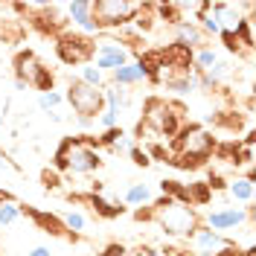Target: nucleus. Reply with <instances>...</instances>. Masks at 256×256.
<instances>
[{
  "mask_svg": "<svg viewBox=\"0 0 256 256\" xmlns=\"http://www.w3.org/2000/svg\"><path fill=\"white\" fill-rule=\"evenodd\" d=\"M96 120H99V126L105 128V131H111V128H120V116H116V114H111V111H102L99 116H96Z\"/></svg>",
  "mask_w": 256,
  "mask_h": 256,
  "instance_id": "obj_26",
  "label": "nucleus"
},
{
  "mask_svg": "<svg viewBox=\"0 0 256 256\" xmlns=\"http://www.w3.org/2000/svg\"><path fill=\"white\" fill-rule=\"evenodd\" d=\"M58 218H62V224L67 227V233H70L73 239H79L82 233H84V227H88V218L82 216L79 210H67V212H62Z\"/></svg>",
  "mask_w": 256,
  "mask_h": 256,
  "instance_id": "obj_21",
  "label": "nucleus"
},
{
  "mask_svg": "<svg viewBox=\"0 0 256 256\" xmlns=\"http://www.w3.org/2000/svg\"><path fill=\"white\" fill-rule=\"evenodd\" d=\"M137 143V140H134V137H128V134H122V137H120V140H116V143L111 146L114 152H116V154H128V152H131V146Z\"/></svg>",
  "mask_w": 256,
  "mask_h": 256,
  "instance_id": "obj_27",
  "label": "nucleus"
},
{
  "mask_svg": "<svg viewBox=\"0 0 256 256\" xmlns=\"http://www.w3.org/2000/svg\"><path fill=\"white\" fill-rule=\"evenodd\" d=\"M218 256H254V248H248V250H239V248H227L224 254Z\"/></svg>",
  "mask_w": 256,
  "mask_h": 256,
  "instance_id": "obj_31",
  "label": "nucleus"
},
{
  "mask_svg": "<svg viewBox=\"0 0 256 256\" xmlns=\"http://www.w3.org/2000/svg\"><path fill=\"white\" fill-rule=\"evenodd\" d=\"M216 152V137L210 134L204 126H180L175 137H172V146H169V160L178 169H198L204 166Z\"/></svg>",
  "mask_w": 256,
  "mask_h": 256,
  "instance_id": "obj_1",
  "label": "nucleus"
},
{
  "mask_svg": "<svg viewBox=\"0 0 256 256\" xmlns=\"http://www.w3.org/2000/svg\"><path fill=\"white\" fill-rule=\"evenodd\" d=\"M64 102L73 108V114L79 116L82 122H90L99 114L105 111V99H102V90L99 88H90L79 79H70L67 84V94H64Z\"/></svg>",
  "mask_w": 256,
  "mask_h": 256,
  "instance_id": "obj_7",
  "label": "nucleus"
},
{
  "mask_svg": "<svg viewBox=\"0 0 256 256\" xmlns=\"http://www.w3.org/2000/svg\"><path fill=\"white\" fill-rule=\"evenodd\" d=\"M128 158L134 160V166H152V158H148V154H146V148H140V143H134L131 146V152H128Z\"/></svg>",
  "mask_w": 256,
  "mask_h": 256,
  "instance_id": "obj_25",
  "label": "nucleus"
},
{
  "mask_svg": "<svg viewBox=\"0 0 256 256\" xmlns=\"http://www.w3.org/2000/svg\"><path fill=\"white\" fill-rule=\"evenodd\" d=\"M134 256H166V250H158V248H152V244H140Z\"/></svg>",
  "mask_w": 256,
  "mask_h": 256,
  "instance_id": "obj_29",
  "label": "nucleus"
},
{
  "mask_svg": "<svg viewBox=\"0 0 256 256\" xmlns=\"http://www.w3.org/2000/svg\"><path fill=\"white\" fill-rule=\"evenodd\" d=\"M3 169H15V163H12V160H6L3 154H0V172H3Z\"/></svg>",
  "mask_w": 256,
  "mask_h": 256,
  "instance_id": "obj_33",
  "label": "nucleus"
},
{
  "mask_svg": "<svg viewBox=\"0 0 256 256\" xmlns=\"http://www.w3.org/2000/svg\"><path fill=\"white\" fill-rule=\"evenodd\" d=\"M254 218V207H218L207 212L204 218V227L216 230V233H233V230H242L244 224H250Z\"/></svg>",
  "mask_w": 256,
  "mask_h": 256,
  "instance_id": "obj_11",
  "label": "nucleus"
},
{
  "mask_svg": "<svg viewBox=\"0 0 256 256\" xmlns=\"http://www.w3.org/2000/svg\"><path fill=\"white\" fill-rule=\"evenodd\" d=\"M122 201H126L128 207H148V204L154 201V190H152L148 184L134 180V184H128V186H126V192H122Z\"/></svg>",
  "mask_w": 256,
  "mask_h": 256,
  "instance_id": "obj_20",
  "label": "nucleus"
},
{
  "mask_svg": "<svg viewBox=\"0 0 256 256\" xmlns=\"http://www.w3.org/2000/svg\"><path fill=\"white\" fill-rule=\"evenodd\" d=\"M148 79V73H146V67L140 62H128L122 64L120 70H114L111 73V84H116V88H134V84H143V82Z\"/></svg>",
  "mask_w": 256,
  "mask_h": 256,
  "instance_id": "obj_15",
  "label": "nucleus"
},
{
  "mask_svg": "<svg viewBox=\"0 0 256 256\" xmlns=\"http://www.w3.org/2000/svg\"><path fill=\"white\" fill-rule=\"evenodd\" d=\"M140 12H143V3L137 0H90V15L99 32L128 26L137 20Z\"/></svg>",
  "mask_w": 256,
  "mask_h": 256,
  "instance_id": "obj_5",
  "label": "nucleus"
},
{
  "mask_svg": "<svg viewBox=\"0 0 256 256\" xmlns=\"http://www.w3.org/2000/svg\"><path fill=\"white\" fill-rule=\"evenodd\" d=\"M99 256H126V248L114 242V244H108V248H105V250H102Z\"/></svg>",
  "mask_w": 256,
  "mask_h": 256,
  "instance_id": "obj_30",
  "label": "nucleus"
},
{
  "mask_svg": "<svg viewBox=\"0 0 256 256\" xmlns=\"http://www.w3.org/2000/svg\"><path fill=\"white\" fill-rule=\"evenodd\" d=\"M210 9H212L216 24H218V30H222L218 38H236L239 26L244 20H250L256 6L254 3H210Z\"/></svg>",
  "mask_w": 256,
  "mask_h": 256,
  "instance_id": "obj_10",
  "label": "nucleus"
},
{
  "mask_svg": "<svg viewBox=\"0 0 256 256\" xmlns=\"http://www.w3.org/2000/svg\"><path fill=\"white\" fill-rule=\"evenodd\" d=\"M190 248L195 250V256H218V254H224L227 248H236V242L201 224V227L190 236Z\"/></svg>",
  "mask_w": 256,
  "mask_h": 256,
  "instance_id": "obj_12",
  "label": "nucleus"
},
{
  "mask_svg": "<svg viewBox=\"0 0 256 256\" xmlns=\"http://www.w3.org/2000/svg\"><path fill=\"white\" fill-rule=\"evenodd\" d=\"M12 67H15V82L18 84L32 88V90H38V94L56 90V73L38 58V52H32V50H20V52H15Z\"/></svg>",
  "mask_w": 256,
  "mask_h": 256,
  "instance_id": "obj_6",
  "label": "nucleus"
},
{
  "mask_svg": "<svg viewBox=\"0 0 256 256\" xmlns=\"http://www.w3.org/2000/svg\"><path fill=\"white\" fill-rule=\"evenodd\" d=\"M122 134H126L122 128H111V131H105V134H102L96 143H99V146H114L116 140H120V137H122Z\"/></svg>",
  "mask_w": 256,
  "mask_h": 256,
  "instance_id": "obj_28",
  "label": "nucleus"
},
{
  "mask_svg": "<svg viewBox=\"0 0 256 256\" xmlns=\"http://www.w3.org/2000/svg\"><path fill=\"white\" fill-rule=\"evenodd\" d=\"M131 62V47L128 44H122V41H116V38H99L94 47V58H90V64H94L96 70H102V73H114V70H120L122 64Z\"/></svg>",
  "mask_w": 256,
  "mask_h": 256,
  "instance_id": "obj_9",
  "label": "nucleus"
},
{
  "mask_svg": "<svg viewBox=\"0 0 256 256\" xmlns=\"http://www.w3.org/2000/svg\"><path fill=\"white\" fill-rule=\"evenodd\" d=\"M102 99H105V111L116 114V116H122V114L128 111V90L116 88V84H111V82H105Z\"/></svg>",
  "mask_w": 256,
  "mask_h": 256,
  "instance_id": "obj_19",
  "label": "nucleus"
},
{
  "mask_svg": "<svg viewBox=\"0 0 256 256\" xmlns=\"http://www.w3.org/2000/svg\"><path fill=\"white\" fill-rule=\"evenodd\" d=\"M64 12H67L64 20H67L76 32L88 35V38L99 35V30H96V24H94V15H90V0H73V3L64 6Z\"/></svg>",
  "mask_w": 256,
  "mask_h": 256,
  "instance_id": "obj_13",
  "label": "nucleus"
},
{
  "mask_svg": "<svg viewBox=\"0 0 256 256\" xmlns=\"http://www.w3.org/2000/svg\"><path fill=\"white\" fill-rule=\"evenodd\" d=\"M227 186V195L233 198V201H239V204H244V207H250L254 204V195H256V186H254V178L248 175H236L233 180H227L224 184Z\"/></svg>",
  "mask_w": 256,
  "mask_h": 256,
  "instance_id": "obj_18",
  "label": "nucleus"
},
{
  "mask_svg": "<svg viewBox=\"0 0 256 256\" xmlns=\"http://www.w3.org/2000/svg\"><path fill=\"white\" fill-rule=\"evenodd\" d=\"M52 169L64 175H94L102 169V152L94 137H64L56 154H52Z\"/></svg>",
  "mask_w": 256,
  "mask_h": 256,
  "instance_id": "obj_3",
  "label": "nucleus"
},
{
  "mask_svg": "<svg viewBox=\"0 0 256 256\" xmlns=\"http://www.w3.org/2000/svg\"><path fill=\"white\" fill-rule=\"evenodd\" d=\"M180 105L160 99V96H148L143 102V120L137 126V140L140 143H154V140H172L180 131Z\"/></svg>",
  "mask_w": 256,
  "mask_h": 256,
  "instance_id": "obj_4",
  "label": "nucleus"
},
{
  "mask_svg": "<svg viewBox=\"0 0 256 256\" xmlns=\"http://www.w3.org/2000/svg\"><path fill=\"white\" fill-rule=\"evenodd\" d=\"M76 70H79V76H76L79 82L90 84V88H99V90L105 88V73H102V70H96L94 64H82V67H76Z\"/></svg>",
  "mask_w": 256,
  "mask_h": 256,
  "instance_id": "obj_22",
  "label": "nucleus"
},
{
  "mask_svg": "<svg viewBox=\"0 0 256 256\" xmlns=\"http://www.w3.org/2000/svg\"><path fill=\"white\" fill-rule=\"evenodd\" d=\"M175 44L184 50H190V52H195V50L207 47V35L201 32L195 18H184L180 24H175Z\"/></svg>",
  "mask_w": 256,
  "mask_h": 256,
  "instance_id": "obj_14",
  "label": "nucleus"
},
{
  "mask_svg": "<svg viewBox=\"0 0 256 256\" xmlns=\"http://www.w3.org/2000/svg\"><path fill=\"white\" fill-rule=\"evenodd\" d=\"M137 218H146V222H154L169 236V239H186L201 227V216L198 210L184 204V201H172V198H163L158 201L152 210H137Z\"/></svg>",
  "mask_w": 256,
  "mask_h": 256,
  "instance_id": "obj_2",
  "label": "nucleus"
},
{
  "mask_svg": "<svg viewBox=\"0 0 256 256\" xmlns=\"http://www.w3.org/2000/svg\"><path fill=\"white\" fill-rule=\"evenodd\" d=\"M64 105V94L62 90H47V94H38V108L44 114H52V111H62Z\"/></svg>",
  "mask_w": 256,
  "mask_h": 256,
  "instance_id": "obj_24",
  "label": "nucleus"
},
{
  "mask_svg": "<svg viewBox=\"0 0 256 256\" xmlns=\"http://www.w3.org/2000/svg\"><path fill=\"white\" fill-rule=\"evenodd\" d=\"M79 201H88L90 207H94L96 216H102V218H120L126 207H120V201H111V198H105L102 192H90V195H76Z\"/></svg>",
  "mask_w": 256,
  "mask_h": 256,
  "instance_id": "obj_17",
  "label": "nucleus"
},
{
  "mask_svg": "<svg viewBox=\"0 0 256 256\" xmlns=\"http://www.w3.org/2000/svg\"><path fill=\"white\" fill-rule=\"evenodd\" d=\"M20 210H24V216H30L32 222L38 224L44 233H50V236H70L56 212H44V210H32V207H20Z\"/></svg>",
  "mask_w": 256,
  "mask_h": 256,
  "instance_id": "obj_16",
  "label": "nucleus"
},
{
  "mask_svg": "<svg viewBox=\"0 0 256 256\" xmlns=\"http://www.w3.org/2000/svg\"><path fill=\"white\" fill-rule=\"evenodd\" d=\"M26 256H52V250H50V248H44V244H38V248H32Z\"/></svg>",
  "mask_w": 256,
  "mask_h": 256,
  "instance_id": "obj_32",
  "label": "nucleus"
},
{
  "mask_svg": "<svg viewBox=\"0 0 256 256\" xmlns=\"http://www.w3.org/2000/svg\"><path fill=\"white\" fill-rule=\"evenodd\" d=\"M24 210L18 201H0V227H12L15 222H20Z\"/></svg>",
  "mask_w": 256,
  "mask_h": 256,
  "instance_id": "obj_23",
  "label": "nucleus"
},
{
  "mask_svg": "<svg viewBox=\"0 0 256 256\" xmlns=\"http://www.w3.org/2000/svg\"><path fill=\"white\" fill-rule=\"evenodd\" d=\"M94 47L96 38H88L76 30H64L56 35V56L62 58V64L67 67H82V64H90L94 58Z\"/></svg>",
  "mask_w": 256,
  "mask_h": 256,
  "instance_id": "obj_8",
  "label": "nucleus"
}]
</instances>
